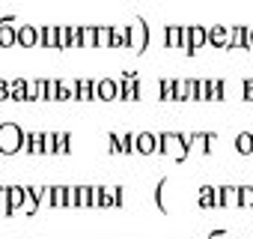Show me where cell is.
Masks as SVG:
<instances>
[{"mask_svg":"<svg viewBox=\"0 0 253 239\" xmlns=\"http://www.w3.org/2000/svg\"><path fill=\"white\" fill-rule=\"evenodd\" d=\"M15 42H18V45H24V48H33V45L39 42V30L27 24V27H21V30H15Z\"/></svg>","mask_w":253,"mask_h":239,"instance_id":"4fadbf2b","label":"cell"},{"mask_svg":"<svg viewBox=\"0 0 253 239\" xmlns=\"http://www.w3.org/2000/svg\"><path fill=\"white\" fill-rule=\"evenodd\" d=\"M95 45H107L110 48V27H95Z\"/></svg>","mask_w":253,"mask_h":239,"instance_id":"f546056e","label":"cell"},{"mask_svg":"<svg viewBox=\"0 0 253 239\" xmlns=\"http://www.w3.org/2000/svg\"><path fill=\"white\" fill-rule=\"evenodd\" d=\"M164 45H167V48H185V27L167 24V27H164Z\"/></svg>","mask_w":253,"mask_h":239,"instance_id":"8fae6325","label":"cell"},{"mask_svg":"<svg viewBox=\"0 0 253 239\" xmlns=\"http://www.w3.org/2000/svg\"><path fill=\"white\" fill-rule=\"evenodd\" d=\"M155 141H158V153L173 156L176 162H185L191 153V138L182 132H161V135H155Z\"/></svg>","mask_w":253,"mask_h":239,"instance_id":"6da1fadb","label":"cell"},{"mask_svg":"<svg viewBox=\"0 0 253 239\" xmlns=\"http://www.w3.org/2000/svg\"><path fill=\"white\" fill-rule=\"evenodd\" d=\"M107 150H110V153H119V135H116V132L107 135Z\"/></svg>","mask_w":253,"mask_h":239,"instance_id":"1f68e13d","label":"cell"},{"mask_svg":"<svg viewBox=\"0 0 253 239\" xmlns=\"http://www.w3.org/2000/svg\"><path fill=\"white\" fill-rule=\"evenodd\" d=\"M75 206H92V185H78L75 188Z\"/></svg>","mask_w":253,"mask_h":239,"instance_id":"7402d4cb","label":"cell"},{"mask_svg":"<svg viewBox=\"0 0 253 239\" xmlns=\"http://www.w3.org/2000/svg\"><path fill=\"white\" fill-rule=\"evenodd\" d=\"M27 203V197H24V185H6V215H12L15 209H21Z\"/></svg>","mask_w":253,"mask_h":239,"instance_id":"ba28073f","label":"cell"},{"mask_svg":"<svg viewBox=\"0 0 253 239\" xmlns=\"http://www.w3.org/2000/svg\"><path fill=\"white\" fill-rule=\"evenodd\" d=\"M24 150V129L18 123H0V153L12 156Z\"/></svg>","mask_w":253,"mask_h":239,"instance_id":"7a4b0ae2","label":"cell"},{"mask_svg":"<svg viewBox=\"0 0 253 239\" xmlns=\"http://www.w3.org/2000/svg\"><path fill=\"white\" fill-rule=\"evenodd\" d=\"M235 150L241 156H250L253 153V132H238L235 135Z\"/></svg>","mask_w":253,"mask_h":239,"instance_id":"d6986e66","label":"cell"},{"mask_svg":"<svg viewBox=\"0 0 253 239\" xmlns=\"http://www.w3.org/2000/svg\"><path fill=\"white\" fill-rule=\"evenodd\" d=\"M223 236H226L223 230H211V236H209V239H223Z\"/></svg>","mask_w":253,"mask_h":239,"instance_id":"e575fe53","label":"cell"},{"mask_svg":"<svg viewBox=\"0 0 253 239\" xmlns=\"http://www.w3.org/2000/svg\"><path fill=\"white\" fill-rule=\"evenodd\" d=\"M0 45L3 48H12L15 45V27H12V18H0Z\"/></svg>","mask_w":253,"mask_h":239,"instance_id":"7c38bea8","label":"cell"},{"mask_svg":"<svg viewBox=\"0 0 253 239\" xmlns=\"http://www.w3.org/2000/svg\"><path fill=\"white\" fill-rule=\"evenodd\" d=\"M223 93H226V84H223L220 78L209 84V99H217V102H220V99H223Z\"/></svg>","mask_w":253,"mask_h":239,"instance_id":"4316f807","label":"cell"},{"mask_svg":"<svg viewBox=\"0 0 253 239\" xmlns=\"http://www.w3.org/2000/svg\"><path fill=\"white\" fill-rule=\"evenodd\" d=\"M134 153H140V156H152V153H158L155 132H137V135H134Z\"/></svg>","mask_w":253,"mask_h":239,"instance_id":"52a82bcc","label":"cell"},{"mask_svg":"<svg viewBox=\"0 0 253 239\" xmlns=\"http://www.w3.org/2000/svg\"><path fill=\"white\" fill-rule=\"evenodd\" d=\"M125 30H128V48L143 51V48L149 45V24H146L143 18H137L131 27H125Z\"/></svg>","mask_w":253,"mask_h":239,"instance_id":"277c9868","label":"cell"},{"mask_svg":"<svg viewBox=\"0 0 253 239\" xmlns=\"http://www.w3.org/2000/svg\"><path fill=\"white\" fill-rule=\"evenodd\" d=\"M173 87H176V81H170V78H161L158 81V99H173Z\"/></svg>","mask_w":253,"mask_h":239,"instance_id":"484cf974","label":"cell"},{"mask_svg":"<svg viewBox=\"0 0 253 239\" xmlns=\"http://www.w3.org/2000/svg\"><path fill=\"white\" fill-rule=\"evenodd\" d=\"M119 153H134V135L128 132V135H119Z\"/></svg>","mask_w":253,"mask_h":239,"instance_id":"83f0119b","label":"cell"},{"mask_svg":"<svg viewBox=\"0 0 253 239\" xmlns=\"http://www.w3.org/2000/svg\"><path fill=\"white\" fill-rule=\"evenodd\" d=\"M0 206H6V185H0Z\"/></svg>","mask_w":253,"mask_h":239,"instance_id":"836d02e7","label":"cell"},{"mask_svg":"<svg viewBox=\"0 0 253 239\" xmlns=\"http://www.w3.org/2000/svg\"><path fill=\"white\" fill-rule=\"evenodd\" d=\"M226 30H229L226 48H250V42H247V27H226Z\"/></svg>","mask_w":253,"mask_h":239,"instance_id":"5bb4252c","label":"cell"},{"mask_svg":"<svg viewBox=\"0 0 253 239\" xmlns=\"http://www.w3.org/2000/svg\"><path fill=\"white\" fill-rule=\"evenodd\" d=\"M95 99H101V102H113V99H119V81H113V78H101V81H95Z\"/></svg>","mask_w":253,"mask_h":239,"instance_id":"8992f818","label":"cell"},{"mask_svg":"<svg viewBox=\"0 0 253 239\" xmlns=\"http://www.w3.org/2000/svg\"><path fill=\"white\" fill-rule=\"evenodd\" d=\"M54 153H72V135L69 132H54Z\"/></svg>","mask_w":253,"mask_h":239,"instance_id":"44dd1931","label":"cell"},{"mask_svg":"<svg viewBox=\"0 0 253 239\" xmlns=\"http://www.w3.org/2000/svg\"><path fill=\"white\" fill-rule=\"evenodd\" d=\"M247 42H250V48H253V27H247Z\"/></svg>","mask_w":253,"mask_h":239,"instance_id":"d590c367","label":"cell"},{"mask_svg":"<svg viewBox=\"0 0 253 239\" xmlns=\"http://www.w3.org/2000/svg\"><path fill=\"white\" fill-rule=\"evenodd\" d=\"M128 48V30L125 27H110V48Z\"/></svg>","mask_w":253,"mask_h":239,"instance_id":"ffe728a7","label":"cell"},{"mask_svg":"<svg viewBox=\"0 0 253 239\" xmlns=\"http://www.w3.org/2000/svg\"><path fill=\"white\" fill-rule=\"evenodd\" d=\"M39 42L48 48H57V27H42L39 30Z\"/></svg>","mask_w":253,"mask_h":239,"instance_id":"cb8c5ba5","label":"cell"},{"mask_svg":"<svg viewBox=\"0 0 253 239\" xmlns=\"http://www.w3.org/2000/svg\"><path fill=\"white\" fill-rule=\"evenodd\" d=\"M226 42H229V30H226L223 24H214V27H209V30H206V45L226 48Z\"/></svg>","mask_w":253,"mask_h":239,"instance_id":"30bf717a","label":"cell"},{"mask_svg":"<svg viewBox=\"0 0 253 239\" xmlns=\"http://www.w3.org/2000/svg\"><path fill=\"white\" fill-rule=\"evenodd\" d=\"M72 99H81V102H89V99H95V81H89V78L72 81Z\"/></svg>","mask_w":253,"mask_h":239,"instance_id":"9c48e42d","label":"cell"},{"mask_svg":"<svg viewBox=\"0 0 253 239\" xmlns=\"http://www.w3.org/2000/svg\"><path fill=\"white\" fill-rule=\"evenodd\" d=\"M217 206H238V188L235 185H220L217 188Z\"/></svg>","mask_w":253,"mask_h":239,"instance_id":"2e32d148","label":"cell"},{"mask_svg":"<svg viewBox=\"0 0 253 239\" xmlns=\"http://www.w3.org/2000/svg\"><path fill=\"white\" fill-rule=\"evenodd\" d=\"M200 206H203V209L217 206V188H214V185H203V188H200Z\"/></svg>","mask_w":253,"mask_h":239,"instance_id":"ac0fdd59","label":"cell"},{"mask_svg":"<svg viewBox=\"0 0 253 239\" xmlns=\"http://www.w3.org/2000/svg\"><path fill=\"white\" fill-rule=\"evenodd\" d=\"M140 96H143V87H140L137 72H122V78H119V99L122 102H134Z\"/></svg>","mask_w":253,"mask_h":239,"instance_id":"3957f363","label":"cell"},{"mask_svg":"<svg viewBox=\"0 0 253 239\" xmlns=\"http://www.w3.org/2000/svg\"><path fill=\"white\" fill-rule=\"evenodd\" d=\"M238 206L253 209V185H238Z\"/></svg>","mask_w":253,"mask_h":239,"instance_id":"d4e9b609","label":"cell"},{"mask_svg":"<svg viewBox=\"0 0 253 239\" xmlns=\"http://www.w3.org/2000/svg\"><path fill=\"white\" fill-rule=\"evenodd\" d=\"M9 96H12L15 102H24V99H27V81H24V78H15V81L9 84Z\"/></svg>","mask_w":253,"mask_h":239,"instance_id":"603a6c76","label":"cell"},{"mask_svg":"<svg viewBox=\"0 0 253 239\" xmlns=\"http://www.w3.org/2000/svg\"><path fill=\"white\" fill-rule=\"evenodd\" d=\"M241 99L244 102H253V78H244L241 81Z\"/></svg>","mask_w":253,"mask_h":239,"instance_id":"4dcf8cb0","label":"cell"},{"mask_svg":"<svg viewBox=\"0 0 253 239\" xmlns=\"http://www.w3.org/2000/svg\"><path fill=\"white\" fill-rule=\"evenodd\" d=\"M3 99H9V81L0 78V102H3Z\"/></svg>","mask_w":253,"mask_h":239,"instance_id":"d6a6232c","label":"cell"},{"mask_svg":"<svg viewBox=\"0 0 253 239\" xmlns=\"http://www.w3.org/2000/svg\"><path fill=\"white\" fill-rule=\"evenodd\" d=\"M66 197H69V185H51L45 194L48 206H66Z\"/></svg>","mask_w":253,"mask_h":239,"instance_id":"9a60e30c","label":"cell"},{"mask_svg":"<svg viewBox=\"0 0 253 239\" xmlns=\"http://www.w3.org/2000/svg\"><path fill=\"white\" fill-rule=\"evenodd\" d=\"M24 150L30 156H42V132H24Z\"/></svg>","mask_w":253,"mask_h":239,"instance_id":"e0dca14e","label":"cell"},{"mask_svg":"<svg viewBox=\"0 0 253 239\" xmlns=\"http://www.w3.org/2000/svg\"><path fill=\"white\" fill-rule=\"evenodd\" d=\"M54 99H57V102H66V99H72V84H66V81H57V93H54Z\"/></svg>","mask_w":253,"mask_h":239,"instance_id":"f1b7e54d","label":"cell"},{"mask_svg":"<svg viewBox=\"0 0 253 239\" xmlns=\"http://www.w3.org/2000/svg\"><path fill=\"white\" fill-rule=\"evenodd\" d=\"M203 45H206V27H200V24L185 27V51L188 54H197Z\"/></svg>","mask_w":253,"mask_h":239,"instance_id":"5b68a950","label":"cell"}]
</instances>
